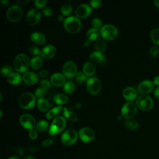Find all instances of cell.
Returning a JSON list of instances; mask_svg holds the SVG:
<instances>
[{"mask_svg": "<svg viewBox=\"0 0 159 159\" xmlns=\"http://www.w3.org/2000/svg\"><path fill=\"white\" fill-rule=\"evenodd\" d=\"M29 66H30V61L27 55L19 53L16 57L14 61V66L17 72L24 73L26 71Z\"/></svg>", "mask_w": 159, "mask_h": 159, "instance_id": "cell-1", "label": "cell"}, {"mask_svg": "<svg viewBox=\"0 0 159 159\" xmlns=\"http://www.w3.org/2000/svg\"><path fill=\"white\" fill-rule=\"evenodd\" d=\"M63 26L67 32L71 34H75L80 30L81 22L78 17L70 16L65 19Z\"/></svg>", "mask_w": 159, "mask_h": 159, "instance_id": "cell-2", "label": "cell"}, {"mask_svg": "<svg viewBox=\"0 0 159 159\" xmlns=\"http://www.w3.org/2000/svg\"><path fill=\"white\" fill-rule=\"evenodd\" d=\"M36 99L35 96L30 93H22L18 99V103L20 107L24 109L32 108L35 103Z\"/></svg>", "mask_w": 159, "mask_h": 159, "instance_id": "cell-3", "label": "cell"}, {"mask_svg": "<svg viewBox=\"0 0 159 159\" xmlns=\"http://www.w3.org/2000/svg\"><path fill=\"white\" fill-rule=\"evenodd\" d=\"M66 122L63 117L60 116L55 117L49 127V134L53 135L61 132L65 129V128L66 127Z\"/></svg>", "mask_w": 159, "mask_h": 159, "instance_id": "cell-4", "label": "cell"}, {"mask_svg": "<svg viewBox=\"0 0 159 159\" xmlns=\"http://www.w3.org/2000/svg\"><path fill=\"white\" fill-rule=\"evenodd\" d=\"M135 104L137 107L142 111H147L150 109L153 106V99L148 95L142 94L137 97Z\"/></svg>", "mask_w": 159, "mask_h": 159, "instance_id": "cell-5", "label": "cell"}, {"mask_svg": "<svg viewBox=\"0 0 159 159\" xmlns=\"http://www.w3.org/2000/svg\"><path fill=\"white\" fill-rule=\"evenodd\" d=\"M78 138V134L73 129L65 130L61 135V142L65 146H71L76 143Z\"/></svg>", "mask_w": 159, "mask_h": 159, "instance_id": "cell-6", "label": "cell"}, {"mask_svg": "<svg viewBox=\"0 0 159 159\" xmlns=\"http://www.w3.org/2000/svg\"><path fill=\"white\" fill-rule=\"evenodd\" d=\"M100 34L104 39L112 40L117 37L118 30L114 25L111 24H106L101 29Z\"/></svg>", "mask_w": 159, "mask_h": 159, "instance_id": "cell-7", "label": "cell"}, {"mask_svg": "<svg viewBox=\"0 0 159 159\" xmlns=\"http://www.w3.org/2000/svg\"><path fill=\"white\" fill-rule=\"evenodd\" d=\"M137 112V108L135 104L132 102L125 103L121 109V115L122 117L126 119H130L134 117Z\"/></svg>", "mask_w": 159, "mask_h": 159, "instance_id": "cell-8", "label": "cell"}, {"mask_svg": "<svg viewBox=\"0 0 159 159\" xmlns=\"http://www.w3.org/2000/svg\"><path fill=\"white\" fill-rule=\"evenodd\" d=\"M22 8L18 5H12L7 9V17L11 22L19 21L22 16Z\"/></svg>", "mask_w": 159, "mask_h": 159, "instance_id": "cell-9", "label": "cell"}, {"mask_svg": "<svg viewBox=\"0 0 159 159\" xmlns=\"http://www.w3.org/2000/svg\"><path fill=\"white\" fill-rule=\"evenodd\" d=\"M86 88L89 93L96 95L101 91V81L96 77H91L86 81Z\"/></svg>", "mask_w": 159, "mask_h": 159, "instance_id": "cell-10", "label": "cell"}, {"mask_svg": "<svg viewBox=\"0 0 159 159\" xmlns=\"http://www.w3.org/2000/svg\"><path fill=\"white\" fill-rule=\"evenodd\" d=\"M19 122L22 127L25 129L33 130L36 127L35 118L29 114H23L19 118Z\"/></svg>", "mask_w": 159, "mask_h": 159, "instance_id": "cell-11", "label": "cell"}, {"mask_svg": "<svg viewBox=\"0 0 159 159\" xmlns=\"http://www.w3.org/2000/svg\"><path fill=\"white\" fill-rule=\"evenodd\" d=\"M63 73L68 78H72L76 76L77 72V66L72 61H67L63 66Z\"/></svg>", "mask_w": 159, "mask_h": 159, "instance_id": "cell-12", "label": "cell"}, {"mask_svg": "<svg viewBox=\"0 0 159 159\" xmlns=\"http://www.w3.org/2000/svg\"><path fill=\"white\" fill-rule=\"evenodd\" d=\"M78 137L83 142H90L95 137L94 132L89 127H83L78 132Z\"/></svg>", "mask_w": 159, "mask_h": 159, "instance_id": "cell-13", "label": "cell"}, {"mask_svg": "<svg viewBox=\"0 0 159 159\" xmlns=\"http://www.w3.org/2000/svg\"><path fill=\"white\" fill-rule=\"evenodd\" d=\"M41 17L40 12L36 9H30L26 15V20L29 25H35L37 24Z\"/></svg>", "mask_w": 159, "mask_h": 159, "instance_id": "cell-14", "label": "cell"}, {"mask_svg": "<svg viewBox=\"0 0 159 159\" xmlns=\"http://www.w3.org/2000/svg\"><path fill=\"white\" fill-rule=\"evenodd\" d=\"M91 8L87 4H81L79 5L75 11L76 15L80 18H85L89 16L91 13Z\"/></svg>", "mask_w": 159, "mask_h": 159, "instance_id": "cell-15", "label": "cell"}, {"mask_svg": "<svg viewBox=\"0 0 159 159\" xmlns=\"http://www.w3.org/2000/svg\"><path fill=\"white\" fill-rule=\"evenodd\" d=\"M154 83L150 80H143L138 85V90L142 94H148L154 88Z\"/></svg>", "mask_w": 159, "mask_h": 159, "instance_id": "cell-16", "label": "cell"}, {"mask_svg": "<svg viewBox=\"0 0 159 159\" xmlns=\"http://www.w3.org/2000/svg\"><path fill=\"white\" fill-rule=\"evenodd\" d=\"M56 53V48L52 45H48L45 46L40 51V55L45 59L52 58L55 56Z\"/></svg>", "mask_w": 159, "mask_h": 159, "instance_id": "cell-17", "label": "cell"}, {"mask_svg": "<svg viewBox=\"0 0 159 159\" xmlns=\"http://www.w3.org/2000/svg\"><path fill=\"white\" fill-rule=\"evenodd\" d=\"M23 81L27 84L33 85L37 83L39 80V77L37 75L32 71L25 72L22 76Z\"/></svg>", "mask_w": 159, "mask_h": 159, "instance_id": "cell-18", "label": "cell"}, {"mask_svg": "<svg viewBox=\"0 0 159 159\" xmlns=\"http://www.w3.org/2000/svg\"><path fill=\"white\" fill-rule=\"evenodd\" d=\"M122 96L126 100L129 101H132L136 99L137 93V91L134 88L128 86L123 89Z\"/></svg>", "mask_w": 159, "mask_h": 159, "instance_id": "cell-19", "label": "cell"}, {"mask_svg": "<svg viewBox=\"0 0 159 159\" xmlns=\"http://www.w3.org/2000/svg\"><path fill=\"white\" fill-rule=\"evenodd\" d=\"M51 83L55 86H60L65 84V77L64 75L60 73H53L50 77Z\"/></svg>", "mask_w": 159, "mask_h": 159, "instance_id": "cell-20", "label": "cell"}, {"mask_svg": "<svg viewBox=\"0 0 159 159\" xmlns=\"http://www.w3.org/2000/svg\"><path fill=\"white\" fill-rule=\"evenodd\" d=\"M30 40L32 42L37 45H42L46 42L45 35L39 32H34L32 33L30 35Z\"/></svg>", "mask_w": 159, "mask_h": 159, "instance_id": "cell-21", "label": "cell"}, {"mask_svg": "<svg viewBox=\"0 0 159 159\" xmlns=\"http://www.w3.org/2000/svg\"><path fill=\"white\" fill-rule=\"evenodd\" d=\"M83 73L86 76H93L96 71V68L93 63L91 62H86L83 67Z\"/></svg>", "mask_w": 159, "mask_h": 159, "instance_id": "cell-22", "label": "cell"}, {"mask_svg": "<svg viewBox=\"0 0 159 159\" xmlns=\"http://www.w3.org/2000/svg\"><path fill=\"white\" fill-rule=\"evenodd\" d=\"M7 81L12 85L18 84L21 81V76L17 72H12L7 76Z\"/></svg>", "mask_w": 159, "mask_h": 159, "instance_id": "cell-23", "label": "cell"}, {"mask_svg": "<svg viewBox=\"0 0 159 159\" xmlns=\"http://www.w3.org/2000/svg\"><path fill=\"white\" fill-rule=\"evenodd\" d=\"M43 60L41 57L37 56L30 60V67L34 70H38L42 67Z\"/></svg>", "mask_w": 159, "mask_h": 159, "instance_id": "cell-24", "label": "cell"}, {"mask_svg": "<svg viewBox=\"0 0 159 159\" xmlns=\"http://www.w3.org/2000/svg\"><path fill=\"white\" fill-rule=\"evenodd\" d=\"M99 35V29L95 28H91L88 30L86 34L87 39L89 41H93L97 40Z\"/></svg>", "mask_w": 159, "mask_h": 159, "instance_id": "cell-25", "label": "cell"}, {"mask_svg": "<svg viewBox=\"0 0 159 159\" xmlns=\"http://www.w3.org/2000/svg\"><path fill=\"white\" fill-rule=\"evenodd\" d=\"M37 105L38 109L42 112H45L48 111L50 106L48 101L44 98L39 99L37 102Z\"/></svg>", "mask_w": 159, "mask_h": 159, "instance_id": "cell-26", "label": "cell"}, {"mask_svg": "<svg viewBox=\"0 0 159 159\" xmlns=\"http://www.w3.org/2000/svg\"><path fill=\"white\" fill-rule=\"evenodd\" d=\"M95 49L101 53L105 52L106 49V43L102 39H98L94 43Z\"/></svg>", "mask_w": 159, "mask_h": 159, "instance_id": "cell-27", "label": "cell"}, {"mask_svg": "<svg viewBox=\"0 0 159 159\" xmlns=\"http://www.w3.org/2000/svg\"><path fill=\"white\" fill-rule=\"evenodd\" d=\"M89 58L93 63H98L101 62L103 60L104 56L102 53L99 52L98 51H95L91 53L89 56Z\"/></svg>", "mask_w": 159, "mask_h": 159, "instance_id": "cell-28", "label": "cell"}, {"mask_svg": "<svg viewBox=\"0 0 159 159\" xmlns=\"http://www.w3.org/2000/svg\"><path fill=\"white\" fill-rule=\"evenodd\" d=\"M53 101L59 106H61L68 101V98L63 94H57L53 97Z\"/></svg>", "mask_w": 159, "mask_h": 159, "instance_id": "cell-29", "label": "cell"}, {"mask_svg": "<svg viewBox=\"0 0 159 159\" xmlns=\"http://www.w3.org/2000/svg\"><path fill=\"white\" fill-rule=\"evenodd\" d=\"M75 89V85L71 81H67L63 84V91L66 94H71Z\"/></svg>", "mask_w": 159, "mask_h": 159, "instance_id": "cell-30", "label": "cell"}, {"mask_svg": "<svg viewBox=\"0 0 159 159\" xmlns=\"http://www.w3.org/2000/svg\"><path fill=\"white\" fill-rule=\"evenodd\" d=\"M62 109H63L62 106H58L52 108V109H50L47 112V113L46 114V117L49 119L53 118Z\"/></svg>", "mask_w": 159, "mask_h": 159, "instance_id": "cell-31", "label": "cell"}, {"mask_svg": "<svg viewBox=\"0 0 159 159\" xmlns=\"http://www.w3.org/2000/svg\"><path fill=\"white\" fill-rule=\"evenodd\" d=\"M150 38L155 44L159 45V28H153L151 30Z\"/></svg>", "mask_w": 159, "mask_h": 159, "instance_id": "cell-32", "label": "cell"}, {"mask_svg": "<svg viewBox=\"0 0 159 159\" xmlns=\"http://www.w3.org/2000/svg\"><path fill=\"white\" fill-rule=\"evenodd\" d=\"M63 114L64 116L71 121H76L78 120V116L73 112L68 110L66 107L63 108Z\"/></svg>", "mask_w": 159, "mask_h": 159, "instance_id": "cell-33", "label": "cell"}, {"mask_svg": "<svg viewBox=\"0 0 159 159\" xmlns=\"http://www.w3.org/2000/svg\"><path fill=\"white\" fill-rule=\"evenodd\" d=\"M36 129L38 131H45L48 127V123L45 120H40L36 124Z\"/></svg>", "mask_w": 159, "mask_h": 159, "instance_id": "cell-34", "label": "cell"}, {"mask_svg": "<svg viewBox=\"0 0 159 159\" xmlns=\"http://www.w3.org/2000/svg\"><path fill=\"white\" fill-rule=\"evenodd\" d=\"M125 125L128 129L130 130H135L139 127V123L135 120L132 119H127L125 121Z\"/></svg>", "mask_w": 159, "mask_h": 159, "instance_id": "cell-35", "label": "cell"}, {"mask_svg": "<svg viewBox=\"0 0 159 159\" xmlns=\"http://www.w3.org/2000/svg\"><path fill=\"white\" fill-rule=\"evenodd\" d=\"M87 80L86 75L81 71H79L76 73L75 76L76 82L79 84H83Z\"/></svg>", "mask_w": 159, "mask_h": 159, "instance_id": "cell-36", "label": "cell"}, {"mask_svg": "<svg viewBox=\"0 0 159 159\" xmlns=\"http://www.w3.org/2000/svg\"><path fill=\"white\" fill-rule=\"evenodd\" d=\"M72 11V7L70 4H64L61 7V12L63 16H68Z\"/></svg>", "mask_w": 159, "mask_h": 159, "instance_id": "cell-37", "label": "cell"}, {"mask_svg": "<svg viewBox=\"0 0 159 159\" xmlns=\"http://www.w3.org/2000/svg\"><path fill=\"white\" fill-rule=\"evenodd\" d=\"M1 72L3 76H8L11 73L13 72V68L11 66L6 65L2 66L1 69Z\"/></svg>", "mask_w": 159, "mask_h": 159, "instance_id": "cell-38", "label": "cell"}, {"mask_svg": "<svg viewBox=\"0 0 159 159\" xmlns=\"http://www.w3.org/2000/svg\"><path fill=\"white\" fill-rule=\"evenodd\" d=\"M51 82H50L47 79H43L40 82V87L42 88L43 89H45L46 91L50 89L51 88Z\"/></svg>", "mask_w": 159, "mask_h": 159, "instance_id": "cell-39", "label": "cell"}, {"mask_svg": "<svg viewBox=\"0 0 159 159\" xmlns=\"http://www.w3.org/2000/svg\"><path fill=\"white\" fill-rule=\"evenodd\" d=\"M91 24L93 28L99 29V28H102V22L101 19L98 18H94L91 20Z\"/></svg>", "mask_w": 159, "mask_h": 159, "instance_id": "cell-40", "label": "cell"}, {"mask_svg": "<svg viewBox=\"0 0 159 159\" xmlns=\"http://www.w3.org/2000/svg\"><path fill=\"white\" fill-rule=\"evenodd\" d=\"M46 93H47V91L41 87L38 88L35 91V95L39 99L43 98V97L46 94Z\"/></svg>", "mask_w": 159, "mask_h": 159, "instance_id": "cell-41", "label": "cell"}, {"mask_svg": "<svg viewBox=\"0 0 159 159\" xmlns=\"http://www.w3.org/2000/svg\"><path fill=\"white\" fill-rule=\"evenodd\" d=\"M29 52L32 55H35V57L39 56V54L40 53L39 48L35 45H32L29 48Z\"/></svg>", "mask_w": 159, "mask_h": 159, "instance_id": "cell-42", "label": "cell"}, {"mask_svg": "<svg viewBox=\"0 0 159 159\" xmlns=\"http://www.w3.org/2000/svg\"><path fill=\"white\" fill-rule=\"evenodd\" d=\"M159 50L157 46H153L150 48L149 53L152 57H156L158 55Z\"/></svg>", "mask_w": 159, "mask_h": 159, "instance_id": "cell-43", "label": "cell"}, {"mask_svg": "<svg viewBox=\"0 0 159 159\" xmlns=\"http://www.w3.org/2000/svg\"><path fill=\"white\" fill-rule=\"evenodd\" d=\"M47 3L46 0H35L34 4L36 7L38 8H42Z\"/></svg>", "mask_w": 159, "mask_h": 159, "instance_id": "cell-44", "label": "cell"}, {"mask_svg": "<svg viewBox=\"0 0 159 159\" xmlns=\"http://www.w3.org/2000/svg\"><path fill=\"white\" fill-rule=\"evenodd\" d=\"M102 1L100 0H91L89 1L90 6L93 8H98L101 6Z\"/></svg>", "mask_w": 159, "mask_h": 159, "instance_id": "cell-45", "label": "cell"}, {"mask_svg": "<svg viewBox=\"0 0 159 159\" xmlns=\"http://www.w3.org/2000/svg\"><path fill=\"white\" fill-rule=\"evenodd\" d=\"M53 10L50 7H46L42 10V14L43 16L46 17L52 16L53 14Z\"/></svg>", "mask_w": 159, "mask_h": 159, "instance_id": "cell-46", "label": "cell"}, {"mask_svg": "<svg viewBox=\"0 0 159 159\" xmlns=\"http://www.w3.org/2000/svg\"><path fill=\"white\" fill-rule=\"evenodd\" d=\"M53 143V140L52 139H47L42 141V145L43 147H48L50 146Z\"/></svg>", "mask_w": 159, "mask_h": 159, "instance_id": "cell-47", "label": "cell"}, {"mask_svg": "<svg viewBox=\"0 0 159 159\" xmlns=\"http://www.w3.org/2000/svg\"><path fill=\"white\" fill-rule=\"evenodd\" d=\"M29 136L32 140H36L38 137V134H37V132H36V130L33 129V130H31L29 131Z\"/></svg>", "mask_w": 159, "mask_h": 159, "instance_id": "cell-48", "label": "cell"}, {"mask_svg": "<svg viewBox=\"0 0 159 159\" xmlns=\"http://www.w3.org/2000/svg\"><path fill=\"white\" fill-rule=\"evenodd\" d=\"M48 73V71L46 69H43L42 70H40L39 72V76L41 78H45V76H47Z\"/></svg>", "mask_w": 159, "mask_h": 159, "instance_id": "cell-49", "label": "cell"}, {"mask_svg": "<svg viewBox=\"0 0 159 159\" xmlns=\"http://www.w3.org/2000/svg\"><path fill=\"white\" fill-rule=\"evenodd\" d=\"M16 152H17V154L19 155H20V156H23L24 155V150H23V149L21 148V147H17V148H16Z\"/></svg>", "mask_w": 159, "mask_h": 159, "instance_id": "cell-50", "label": "cell"}, {"mask_svg": "<svg viewBox=\"0 0 159 159\" xmlns=\"http://www.w3.org/2000/svg\"><path fill=\"white\" fill-rule=\"evenodd\" d=\"M29 2V0H17V2L19 4V5H25L26 4H27Z\"/></svg>", "mask_w": 159, "mask_h": 159, "instance_id": "cell-51", "label": "cell"}, {"mask_svg": "<svg viewBox=\"0 0 159 159\" xmlns=\"http://www.w3.org/2000/svg\"><path fill=\"white\" fill-rule=\"evenodd\" d=\"M153 83H154L155 85H157V86H159V75L155 76V77L153 78Z\"/></svg>", "mask_w": 159, "mask_h": 159, "instance_id": "cell-52", "label": "cell"}, {"mask_svg": "<svg viewBox=\"0 0 159 159\" xmlns=\"http://www.w3.org/2000/svg\"><path fill=\"white\" fill-rule=\"evenodd\" d=\"M154 94H155V97L159 100V86H157L155 88V91H154Z\"/></svg>", "mask_w": 159, "mask_h": 159, "instance_id": "cell-53", "label": "cell"}, {"mask_svg": "<svg viewBox=\"0 0 159 159\" xmlns=\"http://www.w3.org/2000/svg\"><path fill=\"white\" fill-rule=\"evenodd\" d=\"M57 19L59 21H63V22L65 19H64V16L63 15H58L57 17Z\"/></svg>", "mask_w": 159, "mask_h": 159, "instance_id": "cell-54", "label": "cell"}, {"mask_svg": "<svg viewBox=\"0 0 159 159\" xmlns=\"http://www.w3.org/2000/svg\"><path fill=\"white\" fill-rule=\"evenodd\" d=\"M0 2L2 5H7L9 2V1H7V0H1V1H0Z\"/></svg>", "mask_w": 159, "mask_h": 159, "instance_id": "cell-55", "label": "cell"}, {"mask_svg": "<svg viewBox=\"0 0 159 159\" xmlns=\"http://www.w3.org/2000/svg\"><path fill=\"white\" fill-rule=\"evenodd\" d=\"M23 159H36V158L32 156H27V157H25Z\"/></svg>", "mask_w": 159, "mask_h": 159, "instance_id": "cell-56", "label": "cell"}, {"mask_svg": "<svg viewBox=\"0 0 159 159\" xmlns=\"http://www.w3.org/2000/svg\"><path fill=\"white\" fill-rule=\"evenodd\" d=\"M154 4L156 6L159 7V0H155L154 1Z\"/></svg>", "mask_w": 159, "mask_h": 159, "instance_id": "cell-57", "label": "cell"}, {"mask_svg": "<svg viewBox=\"0 0 159 159\" xmlns=\"http://www.w3.org/2000/svg\"><path fill=\"white\" fill-rule=\"evenodd\" d=\"M8 159H20V158L18 157H16V156H11Z\"/></svg>", "mask_w": 159, "mask_h": 159, "instance_id": "cell-58", "label": "cell"}, {"mask_svg": "<svg viewBox=\"0 0 159 159\" xmlns=\"http://www.w3.org/2000/svg\"><path fill=\"white\" fill-rule=\"evenodd\" d=\"M2 110H0V117H2Z\"/></svg>", "mask_w": 159, "mask_h": 159, "instance_id": "cell-59", "label": "cell"}, {"mask_svg": "<svg viewBox=\"0 0 159 159\" xmlns=\"http://www.w3.org/2000/svg\"><path fill=\"white\" fill-rule=\"evenodd\" d=\"M0 96H1V98H0V101L2 100V93H1V92L0 93Z\"/></svg>", "mask_w": 159, "mask_h": 159, "instance_id": "cell-60", "label": "cell"}, {"mask_svg": "<svg viewBox=\"0 0 159 159\" xmlns=\"http://www.w3.org/2000/svg\"><path fill=\"white\" fill-rule=\"evenodd\" d=\"M122 115L121 116H118V119H119V120H120L121 119V117H122Z\"/></svg>", "mask_w": 159, "mask_h": 159, "instance_id": "cell-61", "label": "cell"}]
</instances>
